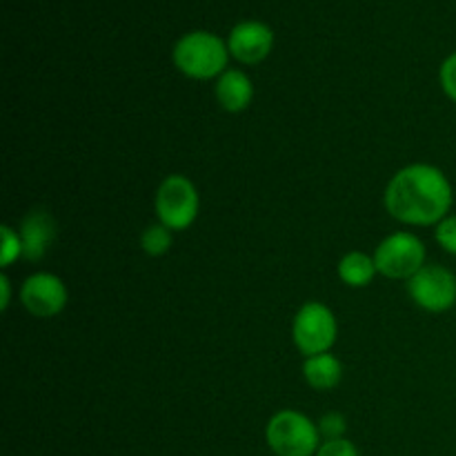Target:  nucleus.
Returning <instances> with one entry per match:
<instances>
[{
    "mask_svg": "<svg viewBox=\"0 0 456 456\" xmlns=\"http://www.w3.org/2000/svg\"><path fill=\"white\" fill-rule=\"evenodd\" d=\"M452 183L444 169L428 163L403 167L387 183L383 203L387 214L405 225H439L450 216Z\"/></svg>",
    "mask_w": 456,
    "mask_h": 456,
    "instance_id": "obj_1",
    "label": "nucleus"
},
{
    "mask_svg": "<svg viewBox=\"0 0 456 456\" xmlns=\"http://www.w3.org/2000/svg\"><path fill=\"white\" fill-rule=\"evenodd\" d=\"M172 61L174 67L190 78H218L223 71H227L230 47H227V40L212 34V31H187L174 43Z\"/></svg>",
    "mask_w": 456,
    "mask_h": 456,
    "instance_id": "obj_2",
    "label": "nucleus"
},
{
    "mask_svg": "<svg viewBox=\"0 0 456 456\" xmlns=\"http://www.w3.org/2000/svg\"><path fill=\"white\" fill-rule=\"evenodd\" d=\"M265 439L276 456H316L321 448L319 426L297 410H281L270 419Z\"/></svg>",
    "mask_w": 456,
    "mask_h": 456,
    "instance_id": "obj_3",
    "label": "nucleus"
},
{
    "mask_svg": "<svg viewBox=\"0 0 456 456\" xmlns=\"http://www.w3.org/2000/svg\"><path fill=\"white\" fill-rule=\"evenodd\" d=\"M200 199L194 183L181 174H172L165 178L156 190L154 212L159 223L172 232H183L199 216Z\"/></svg>",
    "mask_w": 456,
    "mask_h": 456,
    "instance_id": "obj_4",
    "label": "nucleus"
},
{
    "mask_svg": "<svg viewBox=\"0 0 456 456\" xmlns=\"http://www.w3.org/2000/svg\"><path fill=\"white\" fill-rule=\"evenodd\" d=\"M338 337V323L334 312L319 301H310L297 312L292 323L294 346L301 354H328Z\"/></svg>",
    "mask_w": 456,
    "mask_h": 456,
    "instance_id": "obj_5",
    "label": "nucleus"
},
{
    "mask_svg": "<svg viewBox=\"0 0 456 456\" xmlns=\"http://www.w3.org/2000/svg\"><path fill=\"white\" fill-rule=\"evenodd\" d=\"M379 274L396 281H410L426 267V245L412 232H395L374 252Z\"/></svg>",
    "mask_w": 456,
    "mask_h": 456,
    "instance_id": "obj_6",
    "label": "nucleus"
},
{
    "mask_svg": "<svg viewBox=\"0 0 456 456\" xmlns=\"http://www.w3.org/2000/svg\"><path fill=\"white\" fill-rule=\"evenodd\" d=\"M408 294L428 312H448L456 305V276L444 265H426L408 281Z\"/></svg>",
    "mask_w": 456,
    "mask_h": 456,
    "instance_id": "obj_7",
    "label": "nucleus"
},
{
    "mask_svg": "<svg viewBox=\"0 0 456 456\" xmlns=\"http://www.w3.org/2000/svg\"><path fill=\"white\" fill-rule=\"evenodd\" d=\"M20 301L36 319H52L67 305V288L58 276L49 272H36L22 283Z\"/></svg>",
    "mask_w": 456,
    "mask_h": 456,
    "instance_id": "obj_8",
    "label": "nucleus"
},
{
    "mask_svg": "<svg viewBox=\"0 0 456 456\" xmlns=\"http://www.w3.org/2000/svg\"><path fill=\"white\" fill-rule=\"evenodd\" d=\"M230 56L243 65H258L265 61L274 47V31L267 22L240 20L227 36Z\"/></svg>",
    "mask_w": 456,
    "mask_h": 456,
    "instance_id": "obj_9",
    "label": "nucleus"
},
{
    "mask_svg": "<svg viewBox=\"0 0 456 456\" xmlns=\"http://www.w3.org/2000/svg\"><path fill=\"white\" fill-rule=\"evenodd\" d=\"M18 234L22 240V258H27L29 263L43 261L49 245L56 239V221L45 209H31L22 218Z\"/></svg>",
    "mask_w": 456,
    "mask_h": 456,
    "instance_id": "obj_10",
    "label": "nucleus"
},
{
    "mask_svg": "<svg viewBox=\"0 0 456 456\" xmlns=\"http://www.w3.org/2000/svg\"><path fill=\"white\" fill-rule=\"evenodd\" d=\"M214 94H216V101L223 110L230 111V114H239V111L248 110L249 102H252L254 83L245 71L227 69L218 76Z\"/></svg>",
    "mask_w": 456,
    "mask_h": 456,
    "instance_id": "obj_11",
    "label": "nucleus"
},
{
    "mask_svg": "<svg viewBox=\"0 0 456 456\" xmlns=\"http://www.w3.org/2000/svg\"><path fill=\"white\" fill-rule=\"evenodd\" d=\"M303 377H305L307 386L314 387L319 392L334 390L343 379V365L334 354H316L307 356L303 363Z\"/></svg>",
    "mask_w": 456,
    "mask_h": 456,
    "instance_id": "obj_12",
    "label": "nucleus"
},
{
    "mask_svg": "<svg viewBox=\"0 0 456 456\" xmlns=\"http://www.w3.org/2000/svg\"><path fill=\"white\" fill-rule=\"evenodd\" d=\"M377 272L374 256L365 252H350L338 263V276L347 288H368Z\"/></svg>",
    "mask_w": 456,
    "mask_h": 456,
    "instance_id": "obj_13",
    "label": "nucleus"
},
{
    "mask_svg": "<svg viewBox=\"0 0 456 456\" xmlns=\"http://www.w3.org/2000/svg\"><path fill=\"white\" fill-rule=\"evenodd\" d=\"M174 243V236L169 227H165L163 223H154V225L147 227L141 234V248L142 252L150 254V256H163L169 252Z\"/></svg>",
    "mask_w": 456,
    "mask_h": 456,
    "instance_id": "obj_14",
    "label": "nucleus"
},
{
    "mask_svg": "<svg viewBox=\"0 0 456 456\" xmlns=\"http://www.w3.org/2000/svg\"><path fill=\"white\" fill-rule=\"evenodd\" d=\"M0 230H3V249H0V263H3V267H9L13 261H18V258L22 256V240H20V234H18L13 227L3 225Z\"/></svg>",
    "mask_w": 456,
    "mask_h": 456,
    "instance_id": "obj_15",
    "label": "nucleus"
},
{
    "mask_svg": "<svg viewBox=\"0 0 456 456\" xmlns=\"http://www.w3.org/2000/svg\"><path fill=\"white\" fill-rule=\"evenodd\" d=\"M321 432V439L332 441V439H343L347 432V421L343 414L338 412H328L321 417V421L316 423Z\"/></svg>",
    "mask_w": 456,
    "mask_h": 456,
    "instance_id": "obj_16",
    "label": "nucleus"
},
{
    "mask_svg": "<svg viewBox=\"0 0 456 456\" xmlns=\"http://www.w3.org/2000/svg\"><path fill=\"white\" fill-rule=\"evenodd\" d=\"M435 239L448 254L456 256V214H450L436 225Z\"/></svg>",
    "mask_w": 456,
    "mask_h": 456,
    "instance_id": "obj_17",
    "label": "nucleus"
},
{
    "mask_svg": "<svg viewBox=\"0 0 456 456\" xmlns=\"http://www.w3.org/2000/svg\"><path fill=\"white\" fill-rule=\"evenodd\" d=\"M439 83L441 89L445 92V96L456 102V52L450 53V56L441 62Z\"/></svg>",
    "mask_w": 456,
    "mask_h": 456,
    "instance_id": "obj_18",
    "label": "nucleus"
},
{
    "mask_svg": "<svg viewBox=\"0 0 456 456\" xmlns=\"http://www.w3.org/2000/svg\"><path fill=\"white\" fill-rule=\"evenodd\" d=\"M316 456H361V454H359V448H356L350 439L343 436V439L323 441Z\"/></svg>",
    "mask_w": 456,
    "mask_h": 456,
    "instance_id": "obj_19",
    "label": "nucleus"
},
{
    "mask_svg": "<svg viewBox=\"0 0 456 456\" xmlns=\"http://www.w3.org/2000/svg\"><path fill=\"white\" fill-rule=\"evenodd\" d=\"M0 289H3V301H0V307L7 310L9 301H12V285H9V279L4 274L0 276Z\"/></svg>",
    "mask_w": 456,
    "mask_h": 456,
    "instance_id": "obj_20",
    "label": "nucleus"
}]
</instances>
